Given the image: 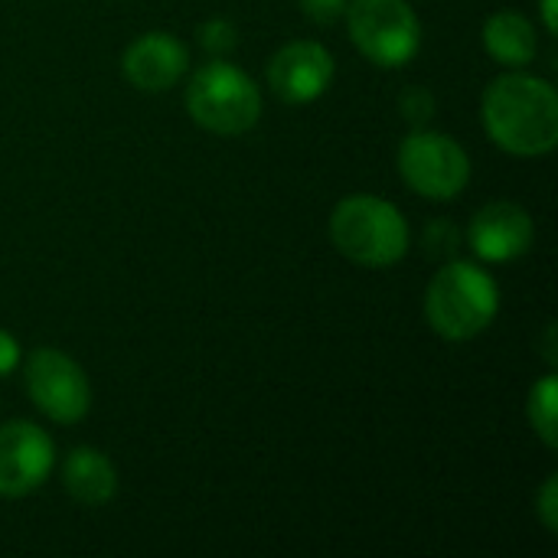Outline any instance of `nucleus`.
Listing matches in <instances>:
<instances>
[{"mask_svg":"<svg viewBox=\"0 0 558 558\" xmlns=\"http://www.w3.org/2000/svg\"><path fill=\"white\" fill-rule=\"evenodd\" d=\"M481 121L490 141L513 157H543L558 144L556 88L526 72H507L484 88Z\"/></svg>","mask_w":558,"mask_h":558,"instance_id":"1","label":"nucleus"},{"mask_svg":"<svg viewBox=\"0 0 558 558\" xmlns=\"http://www.w3.org/2000/svg\"><path fill=\"white\" fill-rule=\"evenodd\" d=\"M497 311L500 288L474 262H448L441 271H435L425 291V320L451 343L481 337L494 324Z\"/></svg>","mask_w":558,"mask_h":558,"instance_id":"2","label":"nucleus"},{"mask_svg":"<svg viewBox=\"0 0 558 558\" xmlns=\"http://www.w3.org/2000/svg\"><path fill=\"white\" fill-rule=\"evenodd\" d=\"M333 248L363 268H389L409 252V222L389 199L356 193L330 213Z\"/></svg>","mask_w":558,"mask_h":558,"instance_id":"3","label":"nucleus"},{"mask_svg":"<svg viewBox=\"0 0 558 558\" xmlns=\"http://www.w3.org/2000/svg\"><path fill=\"white\" fill-rule=\"evenodd\" d=\"M183 101L199 128L222 137L245 134L262 118V88L255 85L252 75H245L239 65L226 59L203 62L193 72Z\"/></svg>","mask_w":558,"mask_h":558,"instance_id":"4","label":"nucleus"},{"mask_svg":"<svg viewBox=\"0 0 558 558\" xmlns=\"http://www.w3.org/2000/svg\"><path fill=\"white\" fill-rule=\"evenodd\" d=\"M343 16L353 46L379 69H402L422 49V23L409 0H350Z\"/></svg>","mask_w":558,"mask_h":558,"instance_id":"5","label":"nucleus"},{"mask_svg":"<svg viewBox=\"0 0 558 558\" xmlns=\"http://www.w3.org/2000/svg\"><path fill=\"white\" fill-rule=\"evenodd\" d=\"M396 163H399V177L405 180V186L435 203L461 196L464 186L471 183L468 150L451 134H441V131L415 128L399 144Z\"/></svg>","mask_w":558,"mask_h":558,"instance_id":"6","label":"nucleus"},{"mask_svg":"<svg viewBox=\"0 0 558 558\" xmlns=\"http://www.w3.org/2000/svg\"><path fill=\"white\" fill-rule=\"evenodd\" d=\"M23 379L33 405L56 425H75L92 409V386L85 369L56 347L33 350Z\"/></svg>","mask_w":558,"mask_h":558,"instance_id":"7","label":"nucleus"},{"mask_svg":"<svg viewBox=\"0 0 558 558\" xmlns=\"http://www.w3.org/2000/svg\"><path fill=\"white\" fill-rule=\"evenodd\" d=\"M56 468L52 438L26 418L0 428V497H26L39 490Z\"/></svg>","mask_w":558,"mask_h":558,"instance_id":"8","label":"nucleus"},{"mask_svg":"<svg viewBox=\"0 0 558 558\" xmlns=\"http://www.w3.org/2000/svg\"><path fill=\"white\" fill-rule=\"evenodd\" d=\"M265 75H268L271 92L281 101L307 105V101H317L330 88V82H333V56L317 39H294V43L281 46L271 56Z\"/></svg>","mask_w":558,"mask_h":558,"instance_id":"9","label":"nucleus"},{"mask_svg":"<svg viewBox=\"0 0 558 558\" xmlns=\"http://www.w3.org/2000/svg\"><path fill=\"white\" fill-rule=\"evenodd\" d=\"M536 239V226L533 216L510 199H497L487 203L484 209L474 213L471 226H468V245L481 262H513L523 258L533 248Z\"/></svg>","mask_w":558,"mask_h":558,"instance_id":"10","label":"nucleus"},{"mask_svg":"<svg viewBox=\"0 0 558 558\" xmlns=\"http://www.w3.org/2000/svg\"><path fill=\"white\" fill-rule=\"evenodd\" d=\"M186 69H190V52H186V46H183L173 33H160V29L137 36V39L124 49V56H121V72H124V78H128L134 88L150 92V95L173 88V85L186 75Z\"/></svg>","mask_w":558,"mask_h":558,"instance_id":"11","label":"nucleus"},{"mask_svg":"<svg viewBox=\"0 0 558 558\" xmlns=\"http://www.w3.org/2000/svg\"><path fill=\"white\" fill-rule=\"evenodd\" d=\"M62 484L78 507H105L118 494V471L101 451L75 448L62 464Z\"/></svg>","mask_w":558,"mask_h":558,"instance_id":"12","label":"nucleus"},{"mask_svg":"<svg viewBox=\"0 0 558 558\" xmlns=\"http://www.w3.org/2000/svg\"><path fill=\"white\" fill-rule=\"evenodd\" d=\"M484 49L490 52V59H497L507 69L530 65L539 49L533 20L523 16L520 10H497L484 23Z\"/></svg>","mask_w":558,"mask_h":558,"instance_id":"13","label":"nucleus"},{"mask_svg":"<svg viewBox=\"0 0 558 558\" xmlns=\"http://www.w3.org/2000/svg\"><path fill=\"white\" fill-rule=\"evenodd\" d=\"M526 415H530V425H533V432L543 438V445L549 448V451H556L558 448V383L556 376L549 373V376H543L536 386H533V392H530V402H526Z\"/></svg>","mask_w":558,"mask_h":558,"instance_id":"14","label":"nucleus"},{"mask_svg":"<svg viewBox=\"0 0 558 558\" xmlns=\"http://www.w3.org/2000/svg\"><path fill=\"white\" fill-rule=\"evenodd\" d=\"M239 43V33L229 20H209L199 26V46L213 56V59H226Z\"/></svg>","mask_w":558,"mask_h":558,"instance_id":"15","label":"nucleus"},{"mask_svg":"<svg viewBox=\"0 0 558 558\" xmlns=\"http://www.w3.org/2000/svg\"><path fill=\"white\" fill-rule=\"evenodd\" d=\"M399 108H402V114L415 124V128H422L432 114H435V98H432V92L428 88H409L402 98H399Z\"/></svg>","mask_w":558,"mask_h":558,"instance_id":"16","label":"nucleus"},{"mask_svg":"<svg viewBox=\"0 0 558 558\" xmlns=\"http://www.w3.org/2000/svg\"><path fill=\"white\" fill-rule=\"evenodd\" d=\"M536 513L546 526V533H558V477L549 474L543 490H539V500H536Z\"/></svg>","mask_w":558,"mask_h":558,"instance_id":"17","label":"nucleus"},{"mask_svg":"<svg viewBox=\"0 0 558 558\" xmlns=\"http://www.w3.org/2000/svg\"><path fill=\"white\" fill-rule=\"evenodd\" d=\"M347 3L350 0H301V10H304L307 20H314L320 26H330L347 13Z\"/></svg>","mask_w":558,"mask_h":558,"instance_id":"18","label":"nucleus"},{"mask_svg":"<svg viewBox=\"0 0 558 558\" xmlns=\"http://www.w3.org/2000/svg\"><path fill=\"white\" fill-rule=\"evenodd\" d=\"M20 366V343L7 330H0V376H10Z\"/></svg>","mask_w":558,"mask_h":558,"instance_id":"19","label":"nucleus"},{"mask_svg":"<svg viewBox=\"0 0 558 558\" xmlns=\"http://www.w3.org/2000/svg\"><path fill=\"white\" fill-rule=\"evenodd\" d=\"M543 23L546 33H556V0H543Z\"/></svg>","mask_w":558,"mask_h":558,"instance_id":"20","label":"nucleus"}]
</instances>
